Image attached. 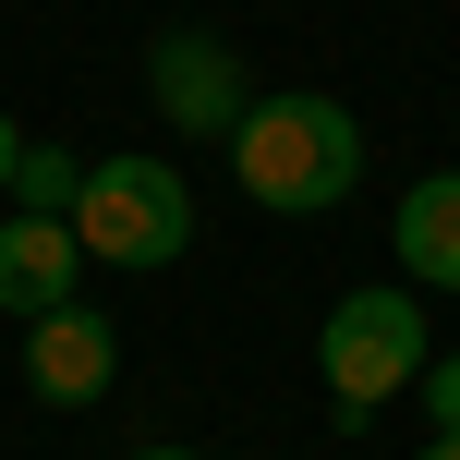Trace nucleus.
Instances as JSON below:
<instances>
[{"label":"nucleus","mask_w":460,"mask_h":460,"mask_svg":"<svg viewBox=\"0 0 460 460\" xmlns=\"http://www.w3.org/2000/svg\"><path fill=\"white\" fill-rule=\"evenodd\" d=\"M230 170L267 218H327L364 182V121L340 97H254L243 134H230Z\"/></svg>","instance_id":"obj_1"},{"label":"nucleus","mask_w":460,"mask_h":460,"mask_svg":"<svg viewBox=\"0 0 460 460\" xmlns=\"http://www.w3.org/2000/svg\"><path fill=\"white\" fill-rule=\"evenodd\" d=\"M73 243H85V267H182L194 254V182L170 158H85Z\"/></svg>","instance_id":"obj_2"},{"label":"nucleus","mask_w":460,"mask_h":460,"mask_svg":"<svg viewBox=\"0 0 460 460\" xmlns=\"http://www.w3.org/2000/svg\"><path fill=\"white\" fill-rule=\"evenodd\" d=\"M315 364H327V400H364V412H388L400 388H412L424 364H437V340H424V303L412 291H340L315 327Z\"/></svg>","instance_id":"obj_3"},{"label":"nucleus","mask_w":460,"mask_h":460,"mask_svg":"<svg viewBox=\"0 0 460 460\" xmlns=\"http://www.w3.org/2000/svg\"><path fill=\"white\" fill-rule=\"evenodd\" d=\"M146 97H158L182 134H243V110H254V85H243V61H230L218 37H194V24H170L158 49H146Z\"/></svg>","instance_id":"obj_4"},{"label":"nucleus","mask_w":460,"mask_h":460,"mask_svg":"<svg viewBox=\"0 0 460 460\" xmlns=\"http://www.w3.org/2000/svg\"><path fill=\"white\" fill-rule=\"evenodd\" d=\"M110 376H121V340H110V315H97V303H61V315L24 327V388H37L49 412L110 400Z\"/></svg>","instance_id":"obj_5"},{"label":"nucleus","mask_w":460,"mask_h":460,"mask_svg":"<svg viewBox=\"0 0 460 460\" xmlns=\"http://www.w3.org/2000/svg\"><path fill=\"white\" fill-rule=\"evenodd\" d=\"M73 279H85L73 218H0V315H13V327H37V315H61V303H85Z\"/></svg>","instance_id":"obj_6"},{"label":"nucleus","mask_w":460,"mask_h":460,"mask_svg":"<svg viewBox=\"0 0 460 460\" xmlns=\"http://www.w3.org/2000/svg\"><path fill=\"white\" fill-rule=\"evenodd\" d=\"M400 267H412L424 291H460V170H424V182L400 194Z\"/></svg>","instance_id":"obj_7"},{"label":"nucleus","mask_w":460,"mask_h":460,"mask_svg":"<svg viewBox=\"0 0 460 460\" xmlns=\"http://www.w3.org/2000/svg\"><path fill=\"white\" fill-rule=\"evenodd\" d=\"M73 194H85V158L73 146H24L13 158V218H73Z\"/></svg>","instance_id":"obj_8"},{"label":"nucleus","mask_w":460,"mask_h":460,"mask_svg":"<svg viewBox=\"0 0 460 460\" xmlns=\"http://www.w3.org/2000/svg\"><path fill=\"white\" fill-rule=\"evenodd\" d=\"M412 400H424V424H437V437H460V351H437V364L412 376Z\"/></svg>","instance_id":"obj_9"},{"label":"nucleus","mask_w":460,"mask_h":460,"mask_svg":"<svg viewBox=\"0 0 460 460\" xmlns=\"http://www.w3.org/2000/svg\"><path fill=\"white\" fill-rule=\"evenodd\" d=\"M13 158H24V134H13V121H0V194H13Z\"/></svg>","instance_id":"obj_10"},{"label":"nucleus","mask_w":460,"mask_h":460,"mask_svg":"<svg viewBox=\"0 0 460 460\" xmlns=\"http://www.w3.org/2000/svg\"><path fill=\"white\" fill-rule=\"evenodd\" d=\"M412 460H460V437H424V448H412Z\"/></svg>","instance_id":"obj_11"},{"label":"nucleus","mask_w":460,"mask_h":460,"mask_svg":"<svg viewBox=\"0 0 460 460\" xmlns=\"http://www.w3.org/2000/svg\"><path fill=\"white\" fill-rule=\"evenodd\" d=\"M134 460H194V448H134Z\"/></svg>","instance_id":"obj_12"}]
</instances>
